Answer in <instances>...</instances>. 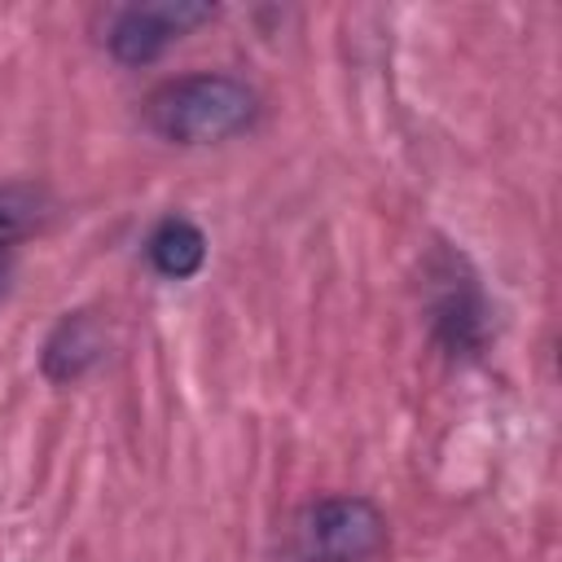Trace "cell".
Wrapping results in <instances>:
<instances>
[{"mask_svg":"<svg viewBox=\"0 0 562 562\" xmlns=\"http://www.w3.org/2000/svg\"><path fill=\"white\" fill-rule=\"evenodd\" d=\"M145 119L158 136L180 145H211L224 136H237L255 119V92L233 75H189L162 83Z\"/></svg>","mask_w":562,"mask_h":562,"instance_id":"cell-1","label":"cell"},{"mask_svg":"<svg viewBox=\"0 0 562 562\" xmlns=\"http://www.w3.org/2000/svg\"><path fill=\"white\" fill-rule=\"evenodd\" d=\"M386 544V522L364 496H329L307 505L290 527L294 562H369Z\"/></svg>","mask_w":562,"mask_h":562,"instance_id":"cell-2","label":"cell"},{"mask_svg":"<svg viewBox=\"0 0 562 562\" xmlns=\"http://www.w3.org/2000/svg\"><path fill=\"white\" fill-rule=\"evenodd\" d=\"M211 13L215 9H206V4H132L110 22L105 40L119 61L140 66V61H154L171 40H180L189 26L206 22Z\"/></svg>","mask_w":562,"mask_h":562,"instance_id":"cell-3","label":"cell"},{"mask_svg":"<svg viewBox=\"0 0 562 562\" xmlns=\"http://www.w3.org/2000/svg\"><path fill=\"white\" fill-rule=\"evenodd\" d=\"M97 356H101V329H97V321L92 316H66L53 329L48 347H44V373L57 378V382H70L83 369H92Z\"/></svg>","mask_w":562,"mask_h":562,"instance_id":"cell-4","label":"cell"},{"mask_svg":"<svg viewBox=\"0 0 562 562\" xmlns=\"http://www.w3.org/2000/svg\"><path fill=\"white\" fill-rule=\"evenodd\" d=\"M202 259H206V237H202L198 224L171 215V220H162V224L149 233V263H154L162 277L184 281V277H193V272L202 268Z\"/></svg>","mask_w":562,"mask_h":562,"instance_id":"cell-5","label":"cell"},{"mask_svg":"<svg viewBox=\"0 0 562 562\" xmlns=\"http://www.w3.org/2000/svg\"><path fill=\"white\" fill-rule=\"evenodd\" d=\"M44 215V198L26 184H4L0 189V246L26 237Z\"/></svg>","mask_w":562,"mask_h":562,"instance_id":"cell-6","label":"cell"},{"mask_svg":"<svg viewBox=\"0 0 562 562\" xmlns=\"http://www.w3.org/2000/svg\"><path fill=\"white\" fill-rule=\"evenodd\" d=\"M4 277H9V272H4V263H0V294H4Z\"/></svg>","mask_w":562,"mask_h":562,"instance_id":"cell-7","label":"cell"}]
</instances>
